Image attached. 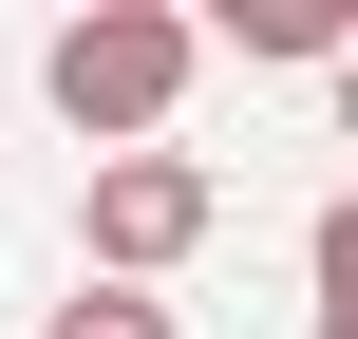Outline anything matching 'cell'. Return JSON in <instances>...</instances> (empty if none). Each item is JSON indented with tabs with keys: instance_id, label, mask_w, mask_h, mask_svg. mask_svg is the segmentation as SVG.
<instances>
[{
	"instance_id": "5b68a950",
	"label": "cell",
	"mask_w": 358,
	"mask_h": 339,
	"mask_svg": "<svg viewBox=\"0 0 358 339\" xmlns=\"http://www.w3.org/2000/svg\"><path fill=\"white\" fill-rule=\"evenodd\" d=\"M57 339H170V302H132V283H76V302H57Z\"/></svg>"
},
{
	"instance_id": "8992f818",
	"label": "cell",
	"mask_w": 358,
	"mask_h": 339,
	"mask_svg": "<svg viewBox=\"0 0 358 339\" xmlns=\"http://www.w3.org/2000/svg\"><path fill=\"white\" fill-rule=\"evenodd\" d=\"M321 75H340V132H358V38H340V57H321Z\"/></svg>"
},
{
	"instance_id": "7a4b0ae2",
	"label": "cell",
	"mask_w": 358,
	"mask_h": 339,
	"mask_svg": "<svg viewBox=\"0 0 358 339\" xmlns=\"http://www.w3.org/2000/svg\"><path fill=\"white\" fill-rule=\"evenodd\" d=\"M208 208H227V189H208L189 151H113V170L76 189V245H94V283H132V302H151V264H189V245H208Z\"/></svg>"
},
{
	"instance_id": "277c9868",
	"label": "cell",
	"mask_w": 358,
	"mask_h": 339,
	"mask_svg": "<svg viewBox=\"0 0 358 339\" xmlns=\"http://www.w3.org/2000/svg\"><path fill=\"white\" fill-rule=\"evenodd\" d=\"M302 283H321V339H358V189L302 226Z\"/></svg>"
},
{
	"instance_id": "3957f363",
	"label": "cell",
	"mask_w": 358,
	"mask_h": 339,
	"mask_svg": "<svg viewBox=\"0 0 358 339\" xmlns=\"http://www.w3.org/2000/svg\"><path fill=\"white\" fill-rule=\"evenodd\" d=\"M189 38H245V57H340L358 19H340V0H227V19H189Z\"/></svg>"
},
{
	"instance_id": "6da1fadb",
	"label": "cell",
	"mask_w": 358,
	"mask_h": 339,
	"mask_svg": "<svg viewBox=\"0 0 358 339\" xmlns=\"http://www.w3.org/2000/svg\"><path fill=\"white\" fill-rule=\"evenodd\" d=\"M189 57H208V38H189L170 0H94V19H57L38 94H57L94 151H151V132H170V94H189Z\"/></svg>"
}]
</instances>
